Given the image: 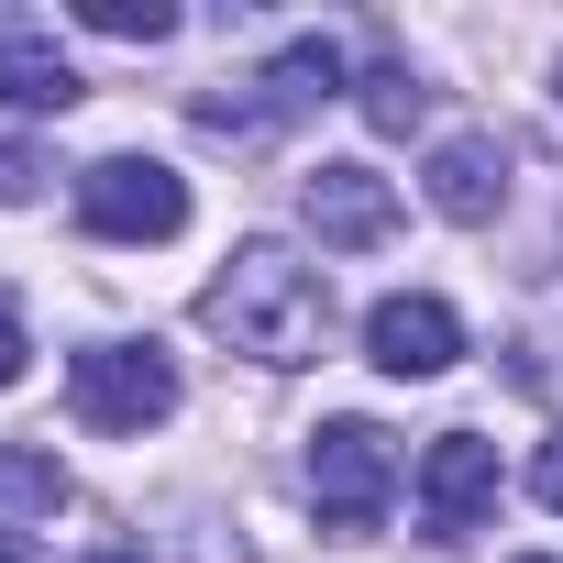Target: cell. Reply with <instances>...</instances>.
<instances>
[{"mask_svg":"<svg viewBox=\"0 0 563 563\" xmlns=\"http://www.w3.org/2000/svg\"><path fill=\"white\" fill-rule=\"evenodd\" d=\"M199 321L232 343V354H254V365H310L321 343H332V276L299 254V243H276V232H254V243H232L221 254V276L199 288Z\"/></svg>","mask_w":563,"mask_h":563,"instance_id":"cell-1","label":"cell"},{"mask_svg":"<svg viewBox=\"0 0 563 563\" xmlns=\"http://www.w3.org/2000/svg\"><path fill=\"white\" fill-rule=\"evenodd\" d=\"M321 100H343V45L332 34H288L243 89H199L188 100V122L210 133V144H276L299 111H321Z\"/></svg>","mask_w":563,"mask_h":563,"instance_id":"cell-2","label":"cell"},{"mask_svg":"<svg viewBox=\"0 0 563 563\" xmlns=\"http://www.w3.org/2000/svg\"><path fill=\"white\" fill-rule=\"evenodd\" d=\"M387 497H398V431L321 420L310 431V508H321V530H376Z\"/></svg>","mask_w":563,"mask_h":563,"instance_id":"cell-3","label":"cell"},{"mask_svg":"<svg viewBox=\"0 0 563 563\" xmlns=\"http://www.w3.org/2000/svg\"><path fill=\"white\" fill-rule=\"evenodd\" d=\"M78 221L100 243H177L188 232V177L155 166V155H100L78 177Z\"/></svg>","mask_w":563,"mask_h":563,"instance_id":"cell-4","label":"cell"},{"mask_svg":"<svg viewBox=\"0 0 563 563\" xmlns=\"http://www.w3.org/2000/svg\"><path fill=\"white\" fill-rule=\"evenodd\" d=\"M67 398H78V420L89 431H155V420H177V365L155 354V343H89L78 365H67Z\"/></svg>","mask_w":563,"mask_h":563,"instance_id":"cell-5","label":"cell"},{"mask_svg":"<svg viewBox=\"0 0 563 563\" xmlns=\"http://www.w3.org/2000/svg\"><path fill=\"white\" fill-rule=\"evenodd\" d=\"M486 508H497V442L486 431H442L420 453V530L464 541V530H486Z\"/></svg>","mask_w":563,"mask_h":563,"instance_id":"cell-6","label":"cell"},{"mask_svg":"<svg viewBox=\"0 0 563 563\" xmlns=\"http://www.w3.org/2000/svg\"><path fill=\"white\" fill-rule=\"evenodd\" d=\"M453 354H464V321H453L431 288H398V299L365 310V365H376V376H442Z\"/></svg>","mask_w":563,"mask_h":563,"instance_id":"cell-7","label":"cell"},{"mask_svg":"<svg viewBox=\"0 0 563 563\" xmlns=\"http://www.w3.org/2000/svg\"><path fill=\"white\" fill-rule=\"evenodd\" d=\"M299 210H310V232H321L332 254H365V243H387V232H398V188H387L376 166H354V155H343V166H321V177L299 188Z\"/></svg>","mask_w":563,"mask_h":563,"instance_id":"cell-8","label":"cell"},{"mask_svg":"<svg viewBox=\"0 0 563 563\" xmlns=\"http://www.w3.org/2000/svg\"><path fill=\"white\" fill-rule=\"evenodd\" d=\"M431 210L464 221V232H486V221L508 210V155H497V133H453V144H431Z\"/></svg>","mask_w":563,"mask_h":563,"instance_id":"cell-9","label":"cell"},{"mask_svg":"<svg viewBox=\"0 0 563 563\" xmlns=\"http://www.w3.org/2000/svg\"><path fill=\"white\" fill-rule=\"evenodd\" d=\"M0 100H12V111H78V100H89V78L56 56V34H45V23L0 12Z\"/></svg>","mask_w":563,"mask_h":563,"instance_id":"cell-10","label":"cell"},{"mask_svg":"<svg viewBox=\"0 0 563 563\" xmlns=\"http://www.w3.org/2000/svg\"><path fill=\"white\" fill-rule=\"evenodd\" d=\"M354 100H365V122H376V133H409V122L431 111V89L409 78V56H376V67L354 78Z\"/></svg>","mask_w":563,"mask_h":563,"instance_id":"cell-11","label":"cell"},{"mask_svg":"<svg viewBox=\"0 0 563 563\" xmlns=\"http://www.w3.org/2000/svg\"><path fill=\"white\" fill-rule=\"evenodd\" d=\"M78 23H89V34H111V45H166V34H177L166 0H78Z\"/></svg>","mask_w":563,"mask_h":563,"instance_id":"cell-12","label":"cell"},{"mask_svg":"<svg viewBox=\"0 0 563 563\" xmlns=\"http://www.w3.org/2000/svg\"><path fill=\"white\" fill-rule=\"evenodd\" d=\"M0 497H34V508H67V464H56V453H23V442H12V453H0Z\"/></svg>","mask_w":563,"mask_h":563,"instance_id":"cell-13","label":"cell"},{"mask_svg":"<svg viewBox=\"0 0 563 563\" xmlns=\"http://www.w3.org/2000/svg\"><path fill=\"white\" fill-rule=\"evenodd\" d=\"M45 177H56V166H45L34 144H0V210H23V199H34Z\"/></svg>","mask_w":563,"mask_h":563,"instance_id":"cell-14","label":"cell"},{"mask_svg":"<svg viewBox=\"0 0 563 563\" xmlns=\"http://www.w3.org/2000/svg\"><path fill=\"white\" fill-rule=\"evenodd\" d=\"M530 497H541V508H563V431L530 453Z\"/></svg>","mask_w":563,"mask_h":563,"instance_id":"cell-15","label":"cell"},{"mask_svg":"<svg viewBox=\"0 0 563 563\" xmlns=\"http://www.w3.org/2000/svg\"><path fill=\"white\" fill-rule=\"evenodd\" d=\"M23 365H34V343H23V321L0 310V387H23Z\"/></svg>","mask_w":563,"mask_h":563,"instance_id":"cell-16","label":"cell"},{"mask_svg":"<svg viewBox=\"0 0 563 563\" xmlns=\"http://www.w3.org/2000/svg\"><path fill=\"white\" fill-rule=\"evenodd\" d=\"M0 563H45V541L34 530H0Z\"/></svg>","mask_w":563,"mask_h":563,"instance_id":"cell-17","label":"cell"},{"mask_svg":"<svg viewBox=\"0 0 563 563\" xmlns=\"http://www.w3.org/2000/svg\"><path fill=\"white\" fill-rule=\"evenodd\" d=\"M100 563H133V552H100Z\"/></svg>","mask_w":563,"mask_h":563,"instance_id":"cell-18","label":"cell"},{"mask_svg":"<svg viewBox=\"0 0 563 563\" xmlns=\"http://www.w3.org/2000/svg\"><path fill=\"white\" fill-rule=\"evenodd\" d=\"M519 563H552V552H519Z\"/></svg>","mask_w":563,"mask_h":563,"instance_id":"cell-19","label":"cell"},{"mask_svg":"<svg viewBox=\"0 0 563 563\" xmlns=\"http://www.w3.org/2000/svg\"><path fill=\"white\" fill-rule=\"evenodd\" d=\"M552 89H563V67H552Z\"/></svg>","mask_w":563,"mask_h":563,"instance_id":"cell-20","label":"cell"}]
</instances>
